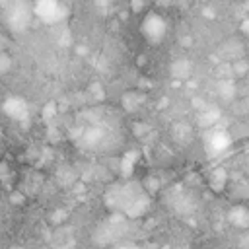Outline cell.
Instances as JSON below:
<instances>
[{"instance_id": "obj_2", "label": "cell", "mask_w": 249, "mask_h": 249, "mask_svg": "<svg viewBox=\"0 0 249 249\" xmlns=\"http://www.w3.org/2000/svg\"><path fill=\"white\" fill-rule=\"evenodd\" d=\"M2 19L12 31H23L33 18V4L29 0H4L0 4Z\"/></svg>"}, {"instance_id": "obj_1", "label": "cell", "mask_w": 249, "mask_h": 249, "mask_svg": "<svg viewBox=\"0 0 249 249\" xmlns=\"http://www.w3.org/2000/svg\"><path fill=\"white\" fill-rule=\"evenodd\" d=\"M105 204L117 214H123L126 218H138L148 210L150 196L140 183L124 181L115 183L105 191Z\"/></svg>"}, {"instance_id": "obj_13", "label": "cell", "mask_w": 249, "mask_h": 249, "mask_svg": "<svg viewBox=\"0 0 249 249\" xmlns=\"http://www.w3.org/2000/svg\"><path fill=\"white\" fill-rule=\"evenodd\" d=\"M97 4H109V2H113V0H95Z\"/></svg>"}, {"instance_id": "obj_6", "label": "cell", "mask_w": 249, "mask_h": 249, "mask_svg": "<svg viewBox=\"0 0 249 249\" xmlns=\"http://www.w3.org/2000/svg\"><path fill=\"white\" fill-rule=\"evenodd\" d=\"M228 222L239 230H247L249 228V208L247 206H231L228 212Z\"/></svg>"}, {"instance_id": "obj_7", "label": "cell", "mask_w": 249, "mask_h": 249, "mask_svg": "<svg viewBox=\"0 0 249 249\" xmlns=\"http://www.w3.org/2000/svg\"><path fill=\"white\" fill-rule=\"evenodd\" d=\"M4 109L14 117V119H23L25 115H27V105L23 103V99H8L6 101V105H4Z\"/></svg>"}, {"instance_id": "obj_3", "label": "cell", "mask_w": 249, "mask_h": 249, "mask_svg": "<svg viewBox=\"0 0 249 249\" xmlns=\"http://www.w3.org/2000/svg\"><path fill=\"white\" fill-rule=\"evenodd\" d=\"M140 31H142V35H144L150 43H161L163 37H165V33H167V23H165V19H163L158 12H150V14L142 19Z\"/></svg>"}, {"instance_id": "obj_11", "label": "cell", "mask_w": 249, "mask_h": 249, "mask_svg": "<svg viewBox=\"0 0 249 249\" xmlns=\"http://www.w3.org/2000/svg\"><path fill=\"white\" fill-rule=\"evenodd\" d=\"M241 31L249 37V18H247V19H243V23H241Z\"/></svg>"}, {"instance_id": "obj_8", "label": "cell", "mask_w": 249, "mask_h": 249, "mask_svg": "<svg viewBox=\"0 0 249 249\" xmlns=\"http://www.w3.org/2000/svg\"><path fill=\"white\" fill-rule=\"evenodd\" d=\"M226 181H228V175H226V171H224L222 167L216 169V171L210 175V185H212L214 191H222L224 185H226Z\"/></svg>"}, {"instance_id": "obj_12", "label": "cell", "mask_w": 249, "mask_h": 249, "mask_svg": "<svg viewBox=\"0 0 249 249\" xmlns=\"http://www.w3.org/2000/svg\"><path fill=\"white\" fill-rule=\"evenodd\" d=\"M142 4H144L142 0H132V10H140V8H142Z\"/></svg>"}, {"instance_id": "obj_4", "label": "cell", "mask_w": 249, "mask_h": 249, "mask_svg": "<svg viewBox=\"0 0 249 249\" xmlns=\"http://www.w3.org/2000/svg\"><path fill=\"white\" fill-rule=\"evenodd\" d=\"M33 14L45 23H58L66 16V8L58 0H37L33 4Z\"/></svg>"}, {"instance_id": "obj_5", "label": "cell", "mask_w": 249, "mask_h": 249, "mask_svg": "<svg viewBox=\"0 0 249 249\" xmlns=\"http://www.w3.org/2000/svg\"><path fill=\"white\" fill-rule=\"evenodd\" d=\"M230 142H231V138H230V134L226 132V130H210L208 132V136H206V148H208V152L210 154H220V152H224L226 148H230Z\"/></svg>"}, {"instance_id": "obj_10", "label": "cell", "mask_w": 249, "mask_h": 249, "mask_svg": "<svg viewBox=\"0 0 249 249\" xmlns=\"http://www.w3.org/2000/svg\"><path fill=\"white\" fill-rule=\"evenodd\" d=\"M113 249H142L140 245H134V243H124V241H119L113 245Z\"/></svg>"}, {"instance_id": "obj_9", "label": "cell", "mask_w": 249, "mask_h": 249, "mask_svg": "<svg viewBox=\"0 0 249 249\" xmlns=\"http://www.w3.org/2000/svg\"><path fill=\"white\" fill-rule=\"evenodd\" d=\"M189 72H191V64L187 60H177V62L171 64V74L175 78H187Z\"/></svg>"}]
</instances>
